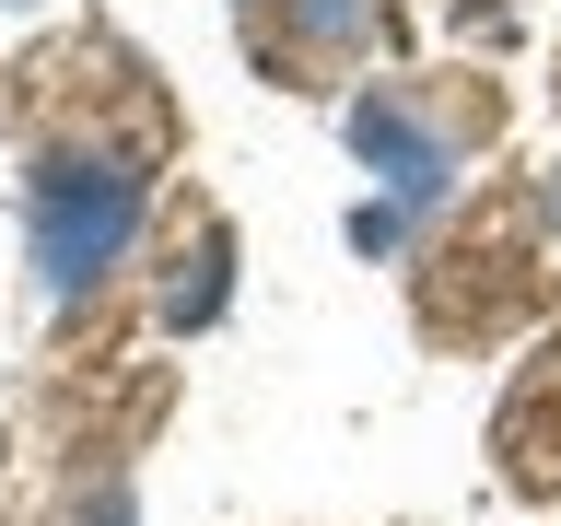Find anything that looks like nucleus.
<instances>
[{
    "mask_svg": "<svg viewBox=\"0 0 561 526\" xmlns=\"http://www.w3.org/2000/svg\"><path fill=\"white\" fill-rule=\"evenodd\" d=\"M24 235H35V281L82 293L94 270H117V245L140 235V164L129 152H59L24 187Z\"/></svg>",
    "mask_w": 561,
    "mask_h": 526,
    "instance_id": "1",
    "label": "nucleus"
},
{
    "mask_svg": "<svg viewBox=\"0 0 561 526\" xmlns=\"http://www.w3.org/2000/svg\"><path fill=\"white\" fill-rule=\"evenodd\" d=\"M305 24L316 35H351V24H363V0H305Z\"/></svg>",
    "mask_w": 561,
    "mask_h": 526,
    "instance_id": "2",
    "label": "nucleus"
},
{
    "mask_svg": "<svg viewBox=\"0 0 561 526\" xmlns=\"http://www.w3.org/2000/svg\"><path fill=\"white\" fill-rule=\"evenodd\" d=\"M94 526H129V491H105V503H94Z\"/></svg>",
    "mask_w": 561,
    "mask_h": 526,
    "instance_id": "3",
    "label": "nucleus"
}]
</instances>
